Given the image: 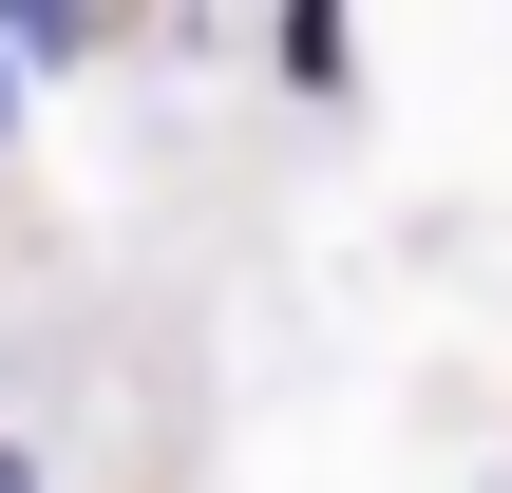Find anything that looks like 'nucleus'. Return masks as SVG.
I'll return each mask as SVG.
<instances>
[{"label":"nucleus","instance_id":"20e7f679","mask_svg":"<svg viewBox=\"0 0 512 493\" xmlns=\"http://www.w3.org/2000/svg\"><path fill=\"white\" fill-rule=\"evenodd\" d=\"M0 152H19V57H0Z\"/></svg>","mask_w":512,"mask_h":493},{"label":"nucleus","instance_id":"7ed1b4c3","mask_svg":"<svg viewBox=\"0 0 512 493\" xmlns=\"http://www.w3.org/2000/svg\"><path fill=\"white\" fill-rule=\"evenodd\" d=\"M0 493H57V456H38V437H0Z\"/></svg>","mask_w":512,"mask_h":493},{"label":"nucleus","instance_id":"f257e3e1","mask_svg":"<svg viewBox=\"0 0 512 493\" xmlns=\"http://www.w3.org/2000/svg\"><path fill=\"white\" fill-rule=\"evenodd\" d=\"M0 57H19V95H38V76H95V57H114V19H76V0H19V19H0Z\"/></svg>","mask_w":512,"mask_h":493},{"label":"nucleus","instance_id":"f03ea898","mask_svg":"<svg viewBox=\"0 0 512 493\" xmlns=\"http://www.w3.org/2000/svg\"><path fill=\"white\" fill-rule=\"evenodd\" d=\"M266 76H285V95H342V76H361V38H342V19H285V38H266Z\"/></svg>","mask_w":512,"mask_h":493}]
</instances>
